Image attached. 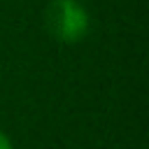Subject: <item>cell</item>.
Listing matches in <instances>:
<instances>
[{"instance_id":"cell-1","label":"cell","mask_w":149,"mask_h":149,"mask_svg":"<svg viewBox=\"0 0 149 149\" xmlns=\"http://www.w3.org/2000/svg\"><path fill=\"white\" fill-rule=\"evenodd\" d=\"M49 35L63 44H77L88 35L91 16L79 0H51L44 12Z\"/></svg>"},{"instance_id":"cell-2","label":"cell","mask_w":149,"mask_h":149,"mask_svg":"<svg viewBox=\"0 0 149 149\" xmlns=\"http://www.w3.org/2000/svg\"><path fill=\"white\" fill-rule=\"evenodd\" d=\"M0 149H14V142L5 130H0Z\"/></svg>"}]
</instances>
